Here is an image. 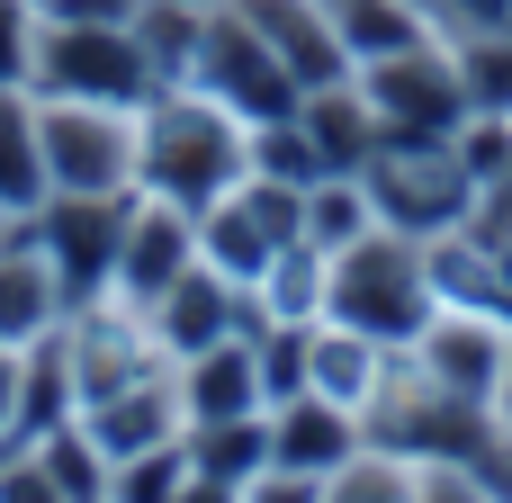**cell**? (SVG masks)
I'll return each instance as SVG.
<instances>
[{"instance_id":"cell-1","label":"cell","mask_w":512,"mask_h":503,"mask_svg":"<svg viewBox=\"0 0 512 503\" xmlns=\"http://www.w3.org/2000/svg\"><path fill=\"white\" fill-rule=\"evenodd\" d=\"M252 171V126L234 108H216L207 90H153L135 108V189L171 198L189 216H207L216 198H234Z\"/></svg>"},{"instance_id":"cell-2","label":"cell","mask_w":512,"mask_h":503,"mask_svg":"<svg viewBox=\"0 0 512 503\" xmlns=\"http://www.w3.org/2000/svg\"><path fill=\"white\" fill-rule=\"evenodd\" d=\"M36 99H99V108H144L162 81L135 45V27H99V18H45L36 27Z\"/></svg>"},{"instance_id":"cell-3","label":"cell","mask_w":512,"mask_h":503,"mask_svg":"<svg viewBox=\"0 0 512 503\" xmlns=\"http://www.w3.org/2000/svg\"><path fill=\"white\" fill-rule=\"evenodd\" d=\"M36 153H45V198H126L135 189V108L36 99Z\"/></svg>"},{"instance_id":"cell-4","label":"cell","mask_w":512,"mask_h":503,"mask_svg":"<svg viewBox=\"0 0 512 503\" xmlns=\"http://www.w3.org/2000/svg\"><path fill=\"white\" fill-rule=\"evenodd\" d=\"M189 90H207V99L234 108L243 126H279V117L306 108V90L288 81V63L261 45V27H252L234 0L207 9V36H198V63H189Z\"/></svg>"},{"instance_id":"cell-5","label":"cell","mask_w":512,"mask_h":503,"mask_svg":"<svg viewBox=\"0 0 512 503\" xmlns=\"http://www.w3.org/2000/svg\"><path fill=\"white\" fill-rule=\"evenodd\" d=\"M351 81H360V99L378 108L387 135H432V144H450V135L477 117V108H468V81H459V63H450L441 45H414V54L360 63Z\"/></svg>"},{"instance_id":"cell-6","label":"cell","mask_w":512,"mask_h":503,"mask_svg":"<svg viewBox=\"0 0 512 503\" xmlns=\"http://www.w3.org/2000/svg\"><path fill=\"white\" fill-rule=\"evenodd\" d=\"M360 180H369V207L396 225H459L468 207V162L459 144H432V135H387Z\"/></svg>"},{"instance_id":"cell-7","label":"cell","mask_w":512,"mask_h":503,"mask_svg":"<svg viewBox=\"0 0 512 503\" xmlns=\"http://www.w3.org/2000/svg\"><path fill=\"white\" fill-rule=\"evenodd\" d=\"M324 297H333L342 333H360V342H405L423 324V270L396 243H351L333 261V288Z\"/></svg>"},{"instance_id":"cell-8","label":"cell","mask_w":512,"mask_h":503,"mask_svg":"<svg viewBox=\"0 0 512 503\" xmlns=\"http://www.w3.org/2000/svg\"><path fill=\"white\" fill-rule=\"evenodd\" d=\"M126 216H135V189L126 198H45L36 207V252L54 261V288L63 297H90L99 279H117Z\"/></svg>"},{"instance_id":"cell-9","label":"cell","mask_w":512,"mask_h":503,"mask_svg":"<svg viewBox=\"0 0 512 503\" xmlns=\"http://www.w3.org/2000/svg\"><path fill=\"white\" fill-rule=\"evenodd\" d=\"M189 261H198V216H189V207H171V198H135L126 243H117V288H126L135 306H153Z\"/></svg>"},{"instance_id":"cell-10","label":"cell","mask_w":512,"mask_h":503,"mask_svg":"<svg viewBox=\"0 0 512 503\" xmlns=\"http://www.w3.org/2000/svg\"><path fill=\"white\" fill-rule=\"evenodd\" d=\"M234 9L261 27V45L288 63V81H297V90H333V81H351V54H342V36H333L324 0H234Z\"/></svg>"},{"instance_id":"cell-11","label":"cell","mask_w":512,"mask_h":503,"mask_svg":"<svg viewBox=\"0 0 512 503\" xmlns=\"http://www.w3.org/2000/svg\"><path fill=\"white\" fill-rule=\"evenodd\" d=\"M153 324H162V342H171L180 360H198V351L234 342V297H225V270L189 261V270H180V279L153 297Z\"/></svg>"},{"instance_id":"cell-12","label":"cell","mask_w":512,"mask_h":503,"mask_svg":"<svg viewBox=\"0 0 512 503\" xmlns=\"http://www.w3.org/2000/svg\"><path fill=\"white\" fill-rule=\"evenodd\" d=\"M81 432L108 450V468H117V459H144V450L171 441V396L144 387V378H126V387H108V396L81 405Z\"/></svg>"},{"instance_id":"cell-13","label":"cell","mask_w":512,"mask_h":503,"mask_svg":"<svg viewBox=\"0 0 512 503\" xmlns=\"http://www.w3.org/2000/svg\"><path fill=\"white\" fill-rule=\"evenodd\" d=\"M324 18H333V36H342L351 72H360V63H387V54L432 45V9H423V0H324Z\"/></svg>"},{"instance_id":"cell-14","label":"cell","mask_w":512,"mask_h":503,"mask_svg":"<svg viewBox=\"0 0 512 503\" xmlns=\"http://www.w3.org/2000/svg\"><path fill=\"white\" fill-rule=\"evenodd\" d=\"M351 459V423H342V405L333 396H288V414L270 423V468H288V477H324V468H342Z\"/></svg>"},{"instance_id":"cell-15","label":"cell","mask_w":512,"mask_h":503,"mask_svg":"<svg viewBox=\"0 0 512 503\" xmlns=\"http://www.w3.org/2000/svg\"><path fill=\"white\" fill-rule=\"evenodd\" d=\"M54 306H63L54 261H45L36 243H0V351L36 342V333L54 324Z\"/></svg>"},{"instance_id":"cell-16","label":"cell","mask_w":512,"mask_h":503,"mask_svg":"<svg viewBox=\"0 0 512 503\" xmlns=\"http://www.w3.org/2000/svg\"><path fill=\"white\" fill-rule=\"evenodd\" d=\"M45 207V153H36V99L0 90V216Z\"/></svg>"},{"instance_id":"cell-17","label":"cell","mask_w":512,"mask_h":503,"mask_svg":"<svg viewBox=\"0 0 512 503\" xmlns=\"http://www.w3.org/2000/svg\"><path fill=\"white\" fill-rule=\"evenodd\" d=\"M252 405H261V369H252L234 342H216V351L189 360V423H234V414H252Z\"/></svg>"},{"instance_id":"cell-18","label":"cell","mask_w":512,"mask_h":503,"mask_svg":"<svg viewBox=\"0 0 512 503\" xmlns=\"http://www.w3.org/2000/svg\"><path fill=\"white\" fill-rule=\"evenodd\" d=\"M270 468V423L261 414H234V423H198L189 441V477H216V486H252Z\"/></svg>"},{"instance_id":"cell-19","label":"cell","mask_w":512,"mask_h":503,"mask_svg":"<svg viewBox=\"0 0 512 503\" xmlns=\"http://www.w3.org/2000/svg\"><path fill=\"white\" fill-rule=\"evenodd\" d=\"M180 486H189V450H144V459H117V486H108V503H180Z\"/></svg>"},{"instance_id":"cell-20","label":"cell","mask_w":512,"mask_h":503,"mask_svg":"<svg viewBox=\"0 0 512 503\" xmlns=\"http://www.w3.org/2000/svg\"><path fill=\"white\" fill-rule=\"evenodd\" d=\"M36 0H0V90H27L36 72Z\"/></svg>"},{"instance_id":"cell-21","label":"cell","mask_w":512,"mask_h":503,"mask_svg":"<svg viewBox=\"0 0 512 503\" xmlns=\"http://www.w3.org/2000/svg\"><path fill=\"white\" fill-rule=\"evenodd\" d=\"M450 333H459V342H441V351H432V360H441V378H459V387H477V378H486V360H495V351H486V342H477V324H450Z\"/></svg>"},{"instance_id":"cell-22","label":"cell","mask_w":512,"mask_h":503,"mask_svg":"<svg viewBox=\"0 0 512 503\" xmlns=\"http://www.w3.org/2000/svg\"><path fill=\"white\" fill-rule=\"evenodd\" d=\"M0 503H63V486L45 477V459H18V468H0Z\"/></svg>"},{"instance_id":"cell-23","label":"cell","mask_w":512,"mask_h":503,"mask_svg":"<svg viewBox=\"0 0 512 503\" xmlns=\"http://www.w3.org/2000/svg\"><path fill=\"white\" fill-rule=\"evenodd\" d=\"M324 503H405V477H387V468H360V477H342Z\"/></svg>"},{"instance_id":"cell-24","label":"cell","mask_w":512,"mask_h":503,"mask_svg":"<svg viewBox=\"0 0 512 503\" xmlns=\"http://www.w3.org/2000/svg\"><path fill=\"white\" fill-rule=\"evenodd\" d=\"M243 503H324V495H315L306 477H288V468H261V477H252V495H243Z\"/></svg>"},{"instance_id":"cell-25","label":"cell","mask_w":512,"mask_h":503,"mask_svg":"<svg viewBox=\"0 0 512 503\" xmlns=\"http://www.w3.org/2000/svg\"><path fill=\"white\" fill-rule=\"evenodd\" d=\"M18 432V351H0V441Z\"/></svg>"},{"instance_id":"cell-26","label":"cell","mask_w":512,"mask_h":503,"mask_svg":"<svg viewBox=\"0 0 512 503\" xmlns=\"http://www.w3.org/2000/svg\"><path fill=\"white\" fill-rule=\"evenodd\" d=\"M180 503H243V486H216V477H189Z\"/></svg>"},{"instance_id":"cell-27","label":"cell","mask_w":512,"mask_h":503,"mask_svg":"<svg viewBox=\"0 0 512 503\" xmlns=\"http://www.w3.org/2000/svg\"><path fill=\"white\" fill-rule=\"evenodd\" d=\"M432 503H477V495H450V486H441V495H432Z\"/></svg>"},{"instance_id":"cell-28","label":"cell","mask_w":512,"mask_h":503,"mask_svg":"<svg viewBox=\"0 0 512 503\" xmlns=\"http://www.w3.org/2000/svg\"><path fill=\"white\" fill-rule=\"evenodd\" d=\"M180 9H225V0H180Z\"/></svg>"},{"instance_id":"cell-29","label":"cell","mask_w":512,"mask_h":503,"mask_svg":"<svg viewBox=\"0 0 512 503\" xmlns=\"http://www.w3.org/2000/svg\"><path fill=\"white\" fill-rule=\"evenodd\" d=\"M45 9H63V0H36V18H45Z\"/></svg>"}]
</instances>
